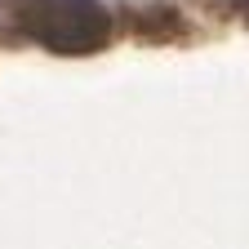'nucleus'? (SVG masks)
Wrapping results in <instances>:
<instances>
[{
  "label": "nucleus",
  "mask_w": 249,
  "mask_h": 249,
  "mask_svg": "<svg viewBox=\"0 0 249 249\" xmlns=\"http://www.w3.org/2000/svg\"><path fill=\"white\" fill-rule=\"evenodd\" d=\"M9 22L18 36L58 53L103 49L111 36V14L103 9V0H14Z\"/></svg>",
  "instance_id": "nucleus-1"
}]
</instances>
